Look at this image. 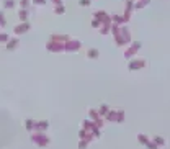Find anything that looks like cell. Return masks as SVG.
Segmentation results:
<instances>
[{
    "label": "cell",
    "instance_id": "cell-16",
    "mask_svg": "<svg viewBox=\"0 0 170 149\" xmlns=\"http://www.w3.org/2000/svg\"><path fill=\"white\" fill-rule=\"evenodd\" d=\"M98 113H100V117H105V115L108 113V107H106V105H101L100 110H98Z\"/></svg>",
    "mask_w": 170,
    "mask_h": 149
},
{
    "label": "cell",
    "instance_id": "cell-15",
    "mask_svg": "<svg viewBox=\"0 0 170 149\" xmlns=\"http://www.w3.org/2000/svg\"><path fill=\"white\" fill-rule=\"evenodd\" d=\"M154 143H156L157 146H163V144H165V139L160 136H154Z\"/></svg>",
    "mask_w": 170,
    "mask_h": 149
},
{
    "label": "cell",
    "instance_id": "cell-2",
    "mask_svg": "<svg viewBox=\"0 0 170 149\" xmlns=\"http://www.w3.org/2000/svg\"><path fill=\"white\" fill-rule=\"evenodd\" d=\"M80 46H82L80 41H77V39H69V41H65V43H64V51H67V52L78 51Z\"/></svg>",
    "mask_w": 170,
    "mask_h": 149
},
{
    "label": "cell",
    "instance_id": "cell-18",
    "mask_svg": "<svg viewBox=\"0 0 170 149\" xmlns=\"http://www.w3.org/2000/svg\"><path fill=\"white\" fill-rule=\"evenodd\" d=\"M16 44H18V39H13V41H10V43H8V46H7V48H8V49H15V48H16Z\"/></svg>",
    "mask_w": 170,
    "mask_h": 149
},
{
    "label": "cell",
    "instance_id": "cell-12",
    "mask_svg": "<svg viewBox=\"0 0 170 149\" xmlns=\"http://www.w3.org/2000/svg\"><path fill=\"white\" fill-rule=\"evenodd\" d=\"M25 124H26V130H28V131L36 130V121H33V120H26Z\"/></svg>",
    "mask_w": 170,
    "mask_h": 149
},
{
    "label": "cell",
    "instance_id": "cell-3",
    "mask_svg": "<svg viewBox=\"0 0 170 149\" xmlns=\"http://www.w3.org/2000/svg\"><path fill=\"white\" fill-rule=\"evenodd\" d=\"M46 49L51 51V52H61V51H64V43L51 39V41L47 43V46H46Z\"/></svg>",
    "mask_w": 170,
    "mask_h": 149
},
{
    "label": "cell",
    "instance_id": "cell-25",
    "mask_svg": "<svg viewBox=\"0 0 170 149\" xmlns=\"http://www.w3.org/2000/svg\"><path fill=\"white\" fill-rule=\"evenodd\" d=\"M54 12H56V13H64V7H62V5H56V8H54Z\"/></svg>",
    "mask_w": 170,
    "mask_h": 149
},
{
    "label": "cell",
    "instance_id": "cell-4",
    "mask_svg": "<svg viewBox=\"0 0 170 149\" xmlns=\"http://www.w3.org/2000/svg\"><path fill=\"white\" fill-rule=\"evenodd\" d=\"M88 113H90V120H92V121L97 124L98 128H101V126H103V121H101V118H100V113H98L97 110H88Z\"/></svg>",
    "mask_w": 170,
    "mask_h": 149
},
{
    "label": "cell",
    "instance_id": "cell-22",
    "mask_svg": "<svg viewBox=\"0 0 170 149\" xmlns=\"http://www.w3.org/2000/svg\"><path fill=\"white\" fill-rule=\"evenodd\" d=\"M92 26H93V28H100V26H101V21H100V20H93V21H92Z\"/></svg>",
    "mask_w": 170,
    "mask_h": 149
},
{
    "label": "cell",
    "instance_id": "cell-1",
    "mask_svg": "<svg viewBox=\"0 0 170 149\" xmlns=\"http://www.w3.org/2000/svg\"><path fill=\"white\" fill-rule=\"evenodd\" d=\"M31 141L34 144H38L39 148H44V146H47V144H49V138L44 134V131H39V133L31 134Z\"/></svg>",
    "mask_w": 170,
    "mask_h": 149
},
{
    "label": "cell",
    "instance_id": "cell-23",
    "mask_svg": "<svg viewBox=\"0 0 170 149\" xmlns=\"http://www.w3.org/2000/svg\"><path fill=\"white\" fill-rule=\"evenodd\" d=\"M113 20L116 21L118 25H121V23H124V18H123V17H118V15H116V17H113Z\"/></svg>",
    "mask_w": 170,
    "mask_h": 149
},
{
    "label": "cell",
    "instance_id": "cell-28",
    "mask_svg": "<svg viewBox=\"0 0 170 149\" xmlns=\"http://www.w3.org/2000/svg\"><path fill=\"white\" fill-rule=\"evenodd\" d=\"M46 0H34V3H44Z\"/></svg>",
    "mask_w": 170,
    "mask_h": 149
},
{
    "label": "cell",
    "instance_id": "cell-26",
    "mask_svg": "<svg viewBox=\"0 0 170 149\" xmlns=\"http://www.w3.org/2000/svg\"><path fill=\"white\" fill-rule=\"evenodd\" d=\"M90 3V0H80V5H88Z\"/></svg>",
    "mask_w": 170,
    "mask_h": 149
},
{
    "label": "cell",
    "instance_id": "cell-20",
    "mask_svg": "<svg viewBox=\"0 0 170 149\" xmlns=\"http://www.w3.org/2000/svg\"><path fill=\"white\" fill-rule=\"evenodd\" d=\"M88 146V141H85V139H80V143H78V149H85Z\"/></svg>",
    "mask_w": 170,
    "mask_h": 149
},
{
    "label": "cell",
    "instance_id": "cell-14",
    "mask_svg": "<svg viewBox=\"0 0 170 149\" xmlns=\"http://www.w3.org/2000/svg\"><path fill=\"white\" fill-rule=\"evenodd\" d=\"M137 141H139L141 144H144V146H146V144L149 143V138L146 136V134H137Z\"/></svg>",
    "mask_w": 170,
    "mask_h": 149
},
{
    "label": "cell",
    "instance_id": "cell-6",
    "mask_svg": "<svg viewBox=\"0 0 170 149\" xmlns=\"http://www.w3.org/2000/svg\"><path fill=\"white\" fill-rule=\"evenodd\" d=\"M139 49H141V43H134V44L131 46V48L128 49V51L124 52V58H126V59H131V58H132V56H134V54H136L137 51H139Z\"/></svg>",
    "mask_w": 170,
    "mask_h": 149
},
{
    "label": "cell",
    "instance_id": "cell-21",
    "mask_svg": "<svg viewBox=\"0 0 170 149\" xmlns=\"http://www.w3.org/2000/svg\"><path fill=\"white\" fill-rule=\"evenodd\" d=\"M110 26H111V25H103V26H101V34H108V31H110Z\"/></svg>",
    "mask_w": 170,
    "mask_h": 149
},
{
    "label": "cell",
    "instance_id": "cell-13",
    "mask_svg": "<svg viewBox=\"0 0 170 149\" xmlns=\"http://www.w3.org/2000/svg\"><path fill=\"white\" fill-rule=\"evenodd\" d=\"M87 56H88L90 59H97L98 56H100V52H98V49H88Z\"/></svg>",
    "mask_w": 170,
    "mask_h": 149
},
{
    "label": "cell",
    "instance_id": "cell-29",
    "mask_svg": "<svg viewBox=\"0 0 170 149\" xmlns=\"http://www.w3.org/2000/svg\"><path fill=\"white\" fill-rule=\"evenodd\" d=\"M52 2H54V3H56V5H57V3H61V0H52Z\"/></svg>",
    "mask_w": 170,
    "mask_h": 149
},
{
    "label": "cell",
    "instance_id": "cell-7",
    "mask_svg": "<svg viewBox=\"0 0 170 149\" xmlns=\"http://www.w3.org/2000/svg\"><path fill=\"white\" fill-rule=\"evenodd\" d=\"M78 136H80V139H85V141H88V143H90L92 139H95L93 133H90V131H87V130H82Z\"/></svg>",
    "mask_w": 170,
    "mask_h": 149
},
{
    "label": "cell",
    "instance_id": "cell-19",
    "mask_svg": "<svg viewBox=\"0 0 170 149\" xmlns=\"http://www.w3.org/2000/svg\"><path fill=\"white\" fill-rule=\"evenodd\" d=\"M147 3H149V0H141V2H137V3H136V7H134V8H142V7L147 5Z\"/></svg>",
    "mask_w": 170,
    "mask_h": 149
},
{
    "label": "cell",
    "instance_id": "cell-10",
    "mask_svg": "<svg viewBox=\"0 0 170 149\" xmlns=\"http://www.w3.org/2000/svg\"><path fill=\"white\" fill-rule=\"evenodd\" d=\"M105 117H106V120H108V121H116V118H118V111H108V113H106Z\"/></svg>",
    "mask_w": 170,
    "mask_h": 149
},
{
    "label": "cell",
    "instance_id": "cell-9",
    "mask_svg": "<svg viewBox=\"0 0 170 149\" xmlns=\"http://www.w3.org/2000/svg\"><path fill=\"white\" fill-rule=\"evenodd\" d=\"M47 126H49V123H47V121H38V123H36V130L38 131H46L47 130Z\"/></svg>",
    "mask_w": 170,
    "mask_h": 149
},
{
    "label": "cell",
    "instance_id": "cell-8",
    "mask_svg": "<svg viewBox=\"0 0 170 149\" xmlns=\"http://www.w3.org/2000/svg\"><path fill=\"white\" fill-rule=\"evenodd\" d=\"M51 39H54V41H61V43H65V41H69V36L67 34H52Z\"/></svg>",
    "mask_w": 170,
    "mask_h": 149
},
{
    "label": "cell",
    "instance_id": "cell-17",
    "mask_svg": "<svg viewBox=\"0 0 170 149\" xmlns=\"http://www.w3.org/2000/svg\"><path fill=\"white\" fill-rule=\"evenodd\" d=\"M124 121V111L118 110V118H116V123H123Z\"/></svg>",
    "mask_w": 170,
    "mask_h": 149
},
{
    "label": "cell",
    "instance_id": "cell-5",
    "mask_svg": "<svg viewBox=\"0 0 170 149\" xmlns=\"http://www.w3.org/2000/svg\"><path fill=\"white\" fill-rule=\"evenodd\" d=\"M144 66H146L144 59H136V61H131L128 67H129V71H137V69H142Z\"/></svg>",
    "mask_w": 170,
    "mask_h": 149
},
{
    "label": "cell",
    "instance_id": "cell-24",
    "mask_svg": "<svg viewBox=\"0 0 170 149\" xmlns=\"http://www.w3.org/2000/svg\"><path fill=\"white\" fill-rule=\"evenodd\" d=\"M146 146H147V148H149V149H157V148H159V146H157L156 143H152V141H149V143L146 144Z\"/></svg>",
    "mask_w": 170,
    "mask_h": 149
},
{
    "label": "cell",
    "instance_id": "cell-11",
    "mask_svg": "<svg viewBox=\"0 0 170 149\" xmlns=\"http://www.w3.org/2000/svg\"><path fill=\"white\" fill-rule=\"evenodd\" d=\"M28 30H30V25H28V23H25V25L16 26V28H15V33H25V31H28Z\"/></svg>",
    "mask_w": 170,
    "mask_h": 149
},
{
    "label": "cell",
    "instance_id": "cell-27",
    "mask_svg": "<svg viewBox=\"0 0 170 149\" xmlns=\"http://www.w3.org/2000/svg\"><path fill=\"white\" fill-rule=\"evenodd\" d=\"M0 41H7V34H0Z\"/></svg>",
    "mask_w": 170,
    "mask_h": 149
}]
</instances>
